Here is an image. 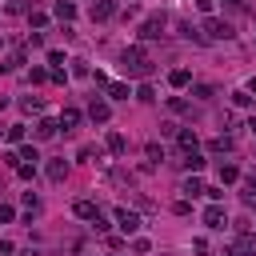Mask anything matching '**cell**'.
I'll list each match as a JSON object with an SVG mask.
<instances>
[{
    "label": "cell",
    "instance_id": "obj_1",
    "mask_svg": "<svg viewBox=\"0 0 256 256\" xmlns=\"http://www.w3.org/2000/svg\"><path fill=\"white\" fill-rule=\"evenodd\" d=\"M120 68H124L128 76H140V80H148V76H152V56H148V48H140V44L124 48V52H120Z\"/></svg>",
    "mask_w": 256,
    "mask_h": 256
},
{
    "label": "cell",
    "instance_id": "obj_2",
    "mask_svg": "<svg viewBox=\"0 0 256 256\" xmlns=\"http://www.w3.org/2000/svg\"><path fill=\"white\" fill-rule=\"evenodd\" d=\"M200 32H204V40H228V36H232V24H228V20L208 16V20L200 24Z\"/></svg>",
    "mask_w": 256,
    "mask_h": 256
},
{
    "label": "cell",
    "instance_id": "obj_3",
    "mask_svg": "<svg viewBox=\"0 0 256 256\" xmlns=\"http://www.w3.org/2000/svg\"><path fill=\"white\" fill-rule=\"evenodd\" d=\"M164 24H168L164 16H148V20L140 24V40H160V36H164Z\"/></svg>",
    "mask_w": 256,
    "mask_h": 256
},
{
    "label": "cell",
    "instance_id": "obj_4",
    "mask_svg": "<svg viewBox=\"0 0 256 256\" xmlns=\"http://www.w3.org/2000/svg\"><path fill=\"white\" fill-rule=\"evenodd\" d=\"M204 224H208V228H216V232H220V228H224V224H228V212H224V208H220V204H208V208H204Z\"/></svg>",
    "mask_w": 256,
    "mask_h": 256
},
{
    "label": "cell",
    "instance_id": "obj_5",
    "mask_svg": "<svg viewBox=\"0 0 256 256\" xmlns=\"http://www.w3.org/2000/svg\"><path fill=\"white\" fill-rule=\"evenodd\" d=\"M116 224H120V232H124V236H132V232L140 228V216H136V212H128V208H116Z\"/></svg>",
    "mask_w": 256,
    "mask_h": 256
},
{
    "label": "cell",
    "instance_id": "obj_6",
    "mask_svg": "<svg viewBox=\"0 0 256 256\" xmlns=\"http://www.w3.org/2000/svg\"><path fill=\"white\" fill-rule=\"evenodd\" d=\"M88 116H92V124H108V116H112V108H108L104 100H92V104H88Z\"/></svg>",
    "mask_w": 256,
    "mask_h": 256
},
{
    "label": "cell",
    "instance_id": "obj_7",
    "mask_svg": "<svg viewBox=\"0 0 256 256\" xmlns=\"http://www.w3.org/2000/svg\"><path fill=\"white\" fill-rule=\"evenodd\" d=\"M48 180H52V184L68 180V160H48Z\"/></svg>",
    "mask_w": 256,
    "mask_h": 256
},
{
    "label": "cell",
    "instance_id": "obj_8",
    "mask_svg": "<svg viewBox=\"0 0 256 256\" xmlns=\"http://www.w3.org/2000/svg\"><path fill=\"white\" fill-rule=\"evenodd\" d=\"M72 212H76L80 220H96V216H100V208H96L92 200H76V204H72Z\"/></svg>",
    "mask_w": 256,
    "mask_h": 256
},
{
    "label": "cell",
    "instance_id": "obj_9",
    "mask_svg": "<svg viewBox=\"0 0 256 256\" xmlns=\"http://www.w3.org/2000/svg\"><path fill=\"white\" fill-rule=\"evenodd\" d=\"M88 12H92V20H108V16L116 12V4H112V0H92Z\"/></svg>",
    "mask_w": 256,
    "mask_h": 256
},
{
    "label": "cell",
    "instance_id": "obj_10",
    "mask_svg": "<svg viewBox=\"0 0 256 256\" xmlns=\"http://www.w3.org/2000/svg\"><path fill=\"white\" fill-rule=\"evenodd\" d=\"M56 132H60V124H56V120H48V116L36 124V140H52Z\"/></svg>",
    "mask_w": 256,
    "mask_h": 256
},
{
    "label": "cell",
    "instance_id": "obj_11",
    "mask_svg": "<svg viewBox=\"0 0 256 256\" xmlns=\"http://www.w3.org/2000/svg\"><path fill=\"white\" fill-rule=\"evenodd\" d=\"M176 144H180L184 152H196V148H200V140H196V132H188V128H180V132H176Z\"/></svg>",
    "mask_w": 256,
    "mask_h": 256
},
{
    "label": "cell",
    "instance_id": "obj_12",
    "mask_svg": "<svg viewBox=\"0 0 256 256\" xmlns=\"http://www.w3.org/2000/svg\"><path fill=\"white\" fill-rule=\"evenodd\" d=\"M52 12H56V20H64V24H68V20L76 16V4H72V0H56V8H52Z\"/></svg>",
    "mask_w": 256,
    "mask_h": 256
},
{
    "label": "cell",
    "instance_id": "obj_13",
    "mask_svg": "<svg viewBox=\"0 0 256 256\" xmlns=\"http://www.w3.org/2000/svg\"><path fill=\"white\" fill-rule=\"evenodd\" d=\"M76 124H80V112H76V108H64V112H60V128H64V136H68Z\"/></svg>",
    "mask_w": 256,
    "mask_h": 256
},
{
    "label": "cell",
    "instance_id": "obj_14",
    "mask_svg": "<svg viewBox=\"0 0 256 256\" xmlns=\"http://www.w3.org/2000/svg\"><path fill=\"white\" fill-rule=\"evenodd\" d=\"M108 152H112V156H124V152H128V140H124L120 132H108Z\"/></svg>",
    "mask_w": 256,
    "mask_h": 256
},
{
    "label": "cell",
    "instance_id": "obj_15",
    "mask_svg": "<svg viewBox=\"0 0 256 256\" xmlns=\"http://www.w3.org/2000/svg\"><path fill=\"white\" fill-rule=\"evenodd\" d=\"M188 80H192V72H188V68H172V72H168V84H172V88H184Z\"/></svg>",
    "mask_w": 256,
    "mask_h": 256
},
{
    "label": "cell",
    "instance_id": "obj_16",
    "mask_svg": "<svg viewBox=\"0 0 256 256\" xmlns=\"http://www.w3.org/2000/svg\"><path fill=\"white\" fill-rule=\"evenodd\" d=\"M232 148H236L232 136H216V140H208V152H216V156H220V152H232Z\"/></svg>",
    "mask_w": 256,
    "mask_h": 256
},
{
    "label": "cell",
    "instance_id": "obj_17",
    "mask_svg": "<svg viewBox=\"0 0 256 256\" xmlns=\"http://www.w3.org/2000/svg\"><path fill=\"white\" fill-rule=\"evenodd\" d=\"M180 164H184L188 172H200V168H204V156H200V152H184V160H180Z\"/></svg>",
    "mask_w": 256,
    "mask_h": 256
},
{
    "label": "cell",
    "instance_id": "obj_18",
    "mask_svg": "<svg viewBox=\"0 0 256 256\" xmlns=\"http://www.w3.org/2000/svg\"><path fill=\"white\" fill-rule=\"evenodd\" d=\"M240 180V168L236 164H220V184H236Z\"/></svg>",
    "mask_w": 256,
    "mask_h": 256
},
{
    "label": "cell",
    "instance_id": "obj_19",
    "mask_svg": "<svg viewBox=\"0 0 256 256\" xmlns=\"http://www.w3.org/2000/svg\"><path fill=\"white\" fill-rule=\"evenodd\" d=\"M20 64H24V52H12V56H4V60H0V72H16Z\"/></svg>",
    "mask_w": 256,
    "mask_h": 256
},
{
    "label": "cell",
    "instance_id": "obj_20",
    "mask_svg": "<svg viewBox=\"0 0 256 256\" xmlns=\"http://www.w3.org/2000/svg\"><path fill=\"white\" fill-rule=\"evenodd\" d=\"M180 192H184V196H200V192H204V184H200L196 176H188V180L180 184Z\"/></svg>",
    "mask_w": 256,
    "mask_h": 256
},
{
    "label": "cell",
    "instance_id": "obj_21",
    "mask_svg": "<svg viewBox=\"0 0 256 256\" xmlns=\"http://www.w3.org/2000/svg\"><path fill=\"white\" fill-rule=\"evenodd\" d=\"M108 96H112V100H128V84H120V80L108 84Z\"/></svg>",
    "mask_w": 256,
    "mask_h": 256
},
{
    "label": "cell",
    "instance_id": "obj_22",
    "mask_svg": "<svg viewBox=\"0 0 256 256\" xmlns=\"http://www.w3.org/2000/svg\"><path fill=\"white\" fill-rule=\"evenodd\" d=\"M136 100H144V104H152V100H156V92H152V84H148V80L136 88Z\"/></svg>",
    "mask_w": 256,
    "mask_h": 256
},
{
    "label": "cell",
    "instance_id": "obj_23",
    "mask_svg": "<svg viewBox=\"0 0 256 256\" xmlns=\"http://www.w3.org/2000/svg\"><path fill=\"white\" fill-rule=\"evenodd\" d=\"M8 12L24 16V12H32V0H8Z\"/></svg>",
    "mask_w": 256,
    "mask_h": 256
},
{
    "label": "cell",
    "instance_id": "obj_24",
    "mask_svg": "<svg viewBox=\"0 0 256 256\" xmlns=\"http://www.w3.org/2000/svg\"><path fill=\"white\" fill-rule=\"evenodd\" d=\"M24 112H44V100L40 96H24Z\"/></svg>",
    "mask_w": 256,
    "mask_h": 256
},
{
    "label": "cell",
    "instance_id": "obj_25",
    "mask_svg": "<svg viewBox=\"0 0 256 256\" xmlns=\"http://www.w3.org/2000/svg\"><path fill=\"white\" fill-rule=\"evenodd\" d=\"M232 104H236V108H248L252 96H248V92H232Z\"/></svg>",
    "mask_w": 256,
    "mask_h": 256
},
{
    "label": "cell",
    "instance_id": "obj_26",
    "mask_svg": "<svg viewBox=\"0 0 256 256\" xmlns=\"http://www.w3.org/2000/svg\"><path fill=\"white\" fill-rule=\"evenodd\" d=\"M8 140L20 144V140H24V124H12V128H8Z\"/></svg>",
    "mask_w": 256,
    "mask_h": 256
},
{
    "label": "cell",
    "instance_id": "obj_27",
    "mask_svg": "<svg viewBox=\"0 0 256 256\" xmlns=\"http://www.w3.org/2000/svg\"><path fill=\"white\" fill-rule=\"evenodd\" d=\"M20 160H32V164H36V160H40V152H36L32 144H24V148H20Z\"/></svg>",
    "mask_w": 256,
    "mask_h": 256
},
{
    "label": "cell",
    "instance_id": "obj_28",
    "mask_svg": "<svg viewBox=\"0 0 256 256\" xmlns=\"http://www.w3.org/2000/svg\"><path fill=\"white\" fill-rule=\"evenodd\" d=\"M92 156L100 160V148H96V144H84V148H80V160H92Z\"/></svg>",
    "mask_w": 256,
    "mask_h": 256
},
{
    "label": "cell",
    "instance_id": "obj_29",
    "mask_svg": "<svg viewBox=\"0 0 256 256\" xmlns=\"http://www.w3.org/2000/svg\"><path fill=\"white\" fill-rule=\"evenodd\" d=\"M28 20H32V28H44V24H48V16H44V12H28Z\"/></svg>",
    "mask_w": 256,
    "mask_h": 256
},
{
    "label": "cell",
    "instance_id": "obj_30",
    "mask_svg": "<svg viewBox=\"0 0 256 256\" xmlns=\"http://www.w3.org/2000/svg\"><path fill=\"white\" fill-rule=\"evenodd\" d=\"M48 64H52V68H64V52L52 48V52H48Z\"/></svg>",
    "mask_w": 256,
    "mask_h": 256
},
{
    "label": "cell",
    "instance_id": "obj_31",
    "mask_svg": "<svg viewBox=\"0 0 256 256\" xmlns=\"http://www.w3.org/2000/svg\"><path fill=\"white\" fill-rule=\"evenodd\" d=\"M28 80H32V84H44V80H48V72H44V68H32V72H28Z\"/></svg>",
    "mask_w": 256,
    "mask_h": 256
},
{
    "label": "cell",
    "instance_id": "obj_32",
    "mask_svg": "<svg viewBox=\"0 0 256 256\" xmlns=\"http://www.w3.org/2000/svg\"><path fill=\"white\" fill-rule=\"evenodd\" d=\"M168 108H172V112H188V100H180V96H172V100H168Z\"/></svg>",
    "mask_w": 256,
    "mask_h": 256
},
{
    "label": "cell",
    "instance_id": "obj_33",
    "mask_svg": "<svg viewBox=\"0 0 256 256\" xmlns=\"http://www.w3.org/2000/svg\"><path fill=\"white\" fill-rule=\"evenodd\" d=\"M16 176H24V180H32V176H36V164H20V168H16Z\"/></svg>",
    "mask_w": 256,
    "mask_h": 256
},
{
    "label": "cell",
    "instance_id": "obj_34",
    "mask_svg": "<svg viewBox=\"0 0 256 256\" xmlns=\"http://www.w3.org/2000/svg\"><path fill=\"white\" fill-rule=\"evenodd\" d=\"M148 160H164V148L160 144H148Z\"/></svg>",
    "mask_w": 256,
    "mask_h": 256
},
{
    "label": "cell",
    "instance_id": "obj_35",
    "mask_svg": "<svg viewBox=\"0 0 256 256\" xmlns=\"http://www.w3.org/2000/svg\"><path fill=\"white\" fill-rule=\"evenodd\" d=\"M172 212H176V216H188L192 208H188V200H176V204H172Z\"/></svg>",
    "mask_w": 256,
    "mask_h": 256
},
{
    "label": "cell",
    "instance_id": "obj_36",
    "mask_svg": "<svg viewBox=\"0 0 256 256\" xmlns=\"http://www.w3.org/2000/svg\"><path fill=\"white\" fill-rule=\"evenodd\" d=\"M12 220V204H0V224H8Z\"/></svg>",
    "mask_w": 256,
    "mask_h": 256
},
{
    "label": "cell",
    "instance_id": "obj_37",
    "mask_svg": "<svg viewBox=\"0 0 256 256\" xmlns=\"http://www.w3.org/2000/svg\"><path fill=\"white\" fill-rule=\"evenodd\" d=\"M244 188H248V192H256V172H252V176H244Z\"/></svg>",
    "mask_w": 256,
    "mask_h": 256
},
{
    "label": "cell",
    "instance_id": "obj_38",
    "mask_svg": "<svg viewBox=\"0 0 256 256\" xmlns=\"http://www.w3.org/2000/svg\"><path fill=\"white\" fill-rule=\"evenodd\" d=\"M248 92H256V76H252V84H248Z\"/></svg>",
    "mask_w": 256,
    "mask_h": 256
},
{
    "label": "cell",
    "instance_id": "obj_39",
    "mask_svg": "<svg viewBox=\"0 0 256 256\" xmlns=\"http://www.w3.org/2000/svg\"><path fill=\"white\" fill-rule=\"evenodd\" d=\"M20 256H40V252H32V248H28V252H20Z\"/></svg>",
    "mask_w": 256,
    "mask_h": 256
},
{
    "label": "cell",
    "instance_id": "obj_40",
    "mask_svg": "<svg viewBox=\"0 0 256 256\" xmlns=\"http://www.w3.org/2000/svg\"><path fill=\"white\" fill-rule=\"evenodd\" d=\"M248 128H252V132H256V116H252V120H248Z\"/></svg>",
    "mask_w": 256,
    "mask_h": 256
},
{
    "label": "cell",
    "instance_id": "obj_41",
    "mask_svg": "<svg viewBox=\"0 0 256 256\" xmlns=\"http://www.w3.org/2000/svg\"><path fill=\"white\" fill-rule=\"evenodd\" d=\"M224 4H240V0H224Z\"/></svg>",
    "mask_w": 256,
    "mask_h": 256
},
{
    "label": "cell",
    "instance_id": "obj_42",
    "mask_svg": "<svg viewBox=\"0 0 256 256\" xmlns=\"http://www.w3.org/2000/svg\"><path fill=\"white\" fill-rule=\"evenodd\" d=\"M164 256H172V252H164Z\"/></svg>",
    "mask_w": 256,
    "mask_h": 256
}]
</instances>
